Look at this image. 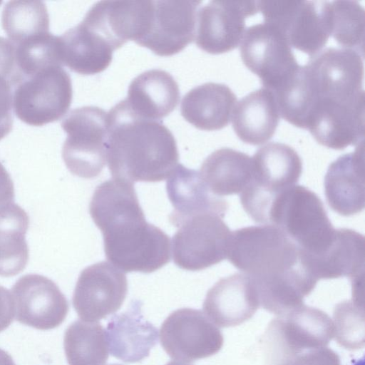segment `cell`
Returning <instances> with one entry per match:
<instances>
[{
    "mask_svg": "<svg viewBox=\"0 0 365 365\" xmlns=\"http://www.w3.org/2000/svg\"><path fill=\"white\" fill-rule=\"evenodd\" d=\"M1 2H2V1H0V4H1Z\"/></svg>",
    "mask_w": 365,
    "mask_h": 365,
    "instance_id": "f6af8a7d",
    "label": "cell"
},
{
    "mask_svg": "<svg viewBox=\"0 0 365 365\" xmlns=\"http://www.w3.org/2000/svg\"><path fill=\"white\" fill-rule=\"evenodd\" d=\"M166 365H189L181 362H176V361H170Z\"/></svg>",
    "mask_w": 365,
    "mask_h": 365,
    "instance_id": "b9f144b4",
    "label": "cell"
},
{
    "mask_svg": "<svg viewBox=\"0 0 365 365\" xmlns=\"http://www.w3.org/2000/svg\"><path fill=\"white\" fill-rule=\"evenodd\" d=\"M264 23L277 29L291 47L313 57L327 44L331 31V2L258 1Z\"/></svg>",
    "mask_w": 365,
    "mask_h": 365,
    "instance_id": "52a82bcc",
    "label": "cell"
},
{
    "mask_svg": "<svg viewBox=\"0 0 365 365\" xmlns=\"http://www.w3.org/2000/svg\"><path fill=\"white\" fill-rule=\"evenodd\" d=\"M240 56L245 66L259 78L263 88L272 93L291 81L300 67L283 35L264 22L245 30Z\"/></svg>",
    "mask_w": 365,
    "mask_h": 365,
    "instance_id": "8fae6325",
    "label": "cell"
},
{
    "mask_svg": "<svg viewBox=\"0 0 365 365\" xmlns=\"http://www.w3.org/2000/svg\"><path fill=\"white\" fill-rule=\"evenodd\" d=\"M237 96L226 85L209 82L192 88L183 97L180 111L197 129L217 130L231 120Z\"/></svg>",
    "mask_w": 365,
    "mask_h": 365,
    "instance_id": "4316f807",
    "label": "cell"
},
{
    "mask_svg": "<svg viewBox=\"0 0 365 365\" xmlns=\"http://www.w3.org/2000/svg\"><path fill=\"white\" fill-rule=\"evenodd\" d=\"M14 186L12 179L0 162V210L14 202Z\"/></svg>",
    "mask_w": 365,
    "mask_h": 365,
    "instance_id": "ab89813d",
    "label": "cell"
},
{
    "mask_svg": "<svg viewBox=\"0 0 365 365\" xmlns=\"http://www.w3.org/2000/svg\"><path fill=\"white\" fill-rule=\"evenodd\" d=\"M279 117L273 93L262 87L250 92L236 103L231 120L240 140L250 145H259L274 135Z\"/></svg>",
    "mask_w": 365,
    "mask_h": 365,
    "instance_id": "484cf974",
    "label": "cell"
},
{
    "mask_svg": "<svg viewBox=\"0 0 365 365\" xmlns=\"http://www.w3.org/2000/svg\"><path fill=\"white\" fill-rule=\"evenodd\" d=\"M89 212L106 258L120 270L151 273L170 262V237L145 220L133 182L113 178L98 185Z\"/></svg>",
    "mask_w": 365,
    "mask_h": 365,
    "instance_id": "6da1fadb",
    "label": "cell"
},
{
    "mask_svg": "<svg viewBox=\"0 0 365 365\" xmlns=\"http://www.w3.org/2000/svg\"><path fill=\"white\" fill-rule=\"evenodd\" d=\"M259 307L252 279L243 273L221 278L207 292L203 310L219 327L237 326L247 321Z\"/></svg>",
    "mask_w": 365,
    "mask_h": 365,
    "instance_id": "ffe728a7",
    "label": "cell"
},
{
    "mask_svg": "<svg viewBox=\"0 0 365 365\" xmlns=\"http://www.w3.org/2000/svg\"><path fill=\"white\" fill-rule=\"evenodd\" d=\"M142 302L133 300L126 311L113 315L106 329L110 354L126 363H136L148 357L158 342L157 328L145 319Z\"/></svg>",
    "mask_w": 365,
    "mask_h": 365,
    "instance_id": "7402d4cb",
    "label": "cell"
},
{
    "mask_svg": "<svg viewBox=\"0 0 365 365\" xmlns=\"http://www.w3.org/2000/svg\"><path fill=\"white\" fill-rule=\"evenodd\" d=\"M11 83L0 76V140L7 135L13 126V91Z\"/></svg>",
    "mask_w": 365,
    "mask_h": 365,
    "instance_id": "8d00e7d4",
    "label": "cell"
},
{
    "mask_svg": "<svg viewBox=\"0 0 365 365\" xmlns=\"http://www.w3.org/2000/svg\"><path fill=\"white\" fill-rule=\"evenodd\" d=\"M202 1H153V12L147 34L137 43L160 56L183 50L195 38Z\"/></svg>",
    "mask_w": 365,
    "mask_h": 365,
    "instance_id": "2e32d148",
    "label": "cell"
},
{
    "mask_svg": "<svg viewBox=\"0 0 365 365\" xmlns=\"http://www.w3.org/2000/svg\"><path fill=\"white\" fill-rule=\"evenodd\" d=\"M153 1H101L87 11L82 21L115 50L127 41L136 43L148 33Z\"/></svg>",
    "mask_w": 365,
    "mask_h": 365,
    "instance_id": "ac0fdd59",
    "label": "cell"
},
{
    "mask_svg": "<svg viewBox=\"0 0 365 365\" xmlns=\"http://www.w3.org/2000/svg\"><path fill=\"white\" fill-rule=\"evenodd\" d=\"M14 44L20 81L46 67L62 66L59 38L49 31Z\"/></svg>",
    "mask_w": 365,
    "mask_h": 365,
    "instance_id": "836d02e7",
    "label": "cell"
},
{
    "mask_svg": "<svg viewBox=\"0 0 365 365\" xmlns=\"http://www.w3.org/2000/svg\"><path fill=\"white\" fill-rule=\"evenodd\" d=\"M166 190L174 208L169 221L177 227L200 214L212 213L224 217L228 208L225 199L210 192L199 172L182 164L178 163L168 177Z\"/></svg>",
    "mask_w": 365,
    "mask_h": 365,
    "instance_id": "603a6c76",
    "label": "cell"
},
{
    "mask_svg": "<svg viewBox=\"0 0 365 365\" xmlns=\"http://www.w3.org/2000/svg\"><path fill=\"white\" fill-rule=\"evenodd\" d=\"M59 38L62 66L83 75H93L110 64L114 49L98 33L82 21Z\"/></svg>",
    "mask_w": 365,
    "mask_h": 365,
    "instance_id": "83f0119b",
    "label": "cell"
},
{
    "mask_svg": "<svg viewBox=\"0 0 365 365\" xmlns=\"http://www.w3.org/2000/svg\"><path fill=\"white\" fill-rule=\"evenodd\" d=\"M29 225L26 212L11 203L0 210V276L13 277L21 272L29 261L26 234Z\"/></svg>",
    "mask_w": 365,
    "mask_h": 365,
    "instance_id": "f546056e",
    "label": "cell"
},
{
    "mask_svg": "<svg viewBox=\"0 0 365 365\" xmlns=\"http://www.w3.org/2000/svg\"><path fill=\"white\" fill-rule=\"evenodd\" d=\"M324 193L329 207L342 216L361 212L365 203L364 143L332 162L324 177Z\"/></svg>",
    "mask_w": 365,
    "mask_h": 365,
    "instance_id": "44dd1931",
    "label": "cell"
},
{
    "mask_svg": "<svg viewBox=\"0 0 365 365\" xmlns=\"http://www.w3.org/2000/svg\"><path fill=\"white\" fill-rule=\"evenodd\" d=\"M160 341L171 359L190 363L217 353L223 345V336L202 311L182 308L165 319Z\"/></svg>",
    "mask_w": 365,
    "mask_h": 365,
    "instance_id": "4fadbf2b",
    "label": "cell"
},
{
    "mask_svg": "<svg viewBox=\"0 0 365 365\" xmlns=\"http://www.w3.org/2000/svg\"><path fill=\"white\" fill-rule=\"evenodd\" d=\"M109 365H121V364H109Z\"/></svg>",
    "mask_w": 365,
    "mask_h": 365,
    "instance_id": "ee69618b",
    "label": "cell"
},
{
    "mask_svg": "<svg viewBox=\"0 0 365 365\" xmlns=\"http://www.w3.org/2000/svg\"><path fill=\"white\" fill-rule=\"evenodd\" d=\"M222 219L205 213L182 222L172 240L174 263L182 269L199 271L227 259L232 232Z\"/></svg>",
    "mask_w": 365,
    "mask_h": 365,
    "instance_id": "7c38bea8",
    "label": "cell"
},
{
    "mask_svg": "<svg viewBox=\"0 0 365 365\" xmlns=\"http://www.w3.org/2000/svg\"><path fill=\"white\" fill-rule=\"evenodd\" d=\"M323 146L343 150L364 138V98L350 101H323L312 111L306 126Z\"/></svg>",
    "mask_w": 365,
    "mask_h": 365,
    "instance_id": "d6986e66",
    "label": "cell"
},
{
    "mask_svg": "<svg viewBox=\"0 0 365 365\" xmlns=\"http://www.w3.org/2000/svg\"><path fill=\"white\" fill-rule=\"evenodd\" d=\"M285 365H340V359L333 350L323 347L307 351Z\"/></svg>",
    "mask_w": 365,
    "mask_h": 365,
    "instance_id": "74e56055",
    "label": "cell"
},
{
    "mask_svg": "<svg viewBox=\"0 0 365 365\" xmlns=\"http://www.w3.org/2000/svg\"><path fill=\"white\" fill-rule=\"evenodd\" d=\"M266 225L280 229L308 257L324 253L333 243L336 232L321 199L299 185L274 198Z\"/></svg>",
    "mask_w": 365,
    "mask_h": 365,
    "instance_id": "277c9868",
    "label": "cell"
},
{
    "mask_svg": "<svg viewBox=\"0 0 365 365\" xmlns=\"http://www.w3.org/2000/svg\"><path fill=\"white\" fill-rule=\"evenodd\" d=\"M334 336L329 315L302 304L269 324L262 340L264 365H285L307 351L326 347Z\"/></svg>",
    "mask_w": 365,
    "mask_h": 365,
    "instance_id": "8992f818",
    "label": "cell"
},
{
    "mask_svg": "<svg viewBox=\"0 0 365 365\" xmlns=\"http://www.w3.org/2000/svg\"><path fill=\"white\" fill-rule=\"evenodd\" d=\"M49 23L47 8L41 1H10L1 14L2 27L14 43L49 31Z\"/></svg>",
    "mask_w": 365,
    "mask_h": 365,
    "instance_id": "1f68e13d",
    "label": "cell"
},
{
    "mask_svg": "<svg viewBox=\"0 0 365 365\" xmlns=\"http://www.w3.org/2000/svg\"><path fill=\"white\" fill-rule=\"evenodd\" d=\"M252 160V178L240 194V202L255 222L264 224L274 198L299 181L302 162L294 148L277 142L259 148Z\"/></svg>",
    "mask_w": 365,
    "mask_h": 365,
    "instance_id": "5b68a950",
    "label": "cell"
},
{
    "mask_svg": "<svg viewBox=\"0 0 365 365\" xmlns=\"http://www.w3.org/2000/svg\"><path fill=\"white\" fill-rule=\"evenodd\" d=\"M227 259L255 284L314 279L304 266L298 247L271 225L232 232Z\"/></svg>",
    "mask_w": 365,
    "mask_h": 365,
    "instance_id": "3957f363",
    "label": "cell"
},
{
    "mask_svg": "<svg viewBox=\"0 0 365 365\" xmlns=\"http://www.w3.org/2000/svg\"><path fill=\"white\" fill-rule=\"evenodd\" d=\"M63 346L68 365H104L108 359L106 330L98 322H73L65 331Z\"/></svg>",
    "mask_w": 365,
    "mask_h": 365,
    "instance_id": "4dcf8cb0",
    "label": "cell"
},
{
    "mask_svg": "<svg viewBox=\"0 0 365 365\" xmlns=\"http://www.w3.org/2000/svg\"><path fill=\"white\" fill-rule=\"evenodd\" d=\"M61 127L67 133L62 158L69 171L80 178L98 176L107 161L108 113L96 106L71 110Z\"/></svg>",
    "mask_w": 365,
    "mask_h": 365,
    "instance_id": "ba28073f",
    "label": "cell"
},
{
    "mask_svg": "<svg viewBox=\"0 0 365 365\" xmlns=\"http://www.w3.org/2000/svg\"><path fill=\"white\" fill-rule=\"evenodd\" d=\"M199 174L216 196L240 194L252 180V160L245 153L222 148L207 157Z\"/></svg>",
    "mask_w": 365,
    "mask_h": 365,
    "instance_id": "f1b7e54d",
    "label": "cell"
},
{
    "mask_svg": "<svg viewBox=\"0 0 365 365\" xmlns=\"http://www.w3.org/2000/svg\"><path fill=\"white\" fill-rule=\"evenodd\" d=\"M0 365H16L12 357L1 349H0Z\"/></svg>",
    "mask_w": 365,
    "mask_h": 365,
    "instance_id": "60d3db41",
    "label": "cell"
},
{
    "mask_svg": "<svg viewBox=\"0 0 365 365\" xmlns=\"http://www.w3.org/2000/svg\"><path fill=\"white\" fill-rule=\"evenodd\" d=\"M334 329L336 341L343 347L356 350L364 345V303L345 300L334 308Z\"/></svg>",
    "mask_w": 365,
    "mask_h": 365,
    "instance_id": "e575fe53",
    "label": "cell"
},
{
    "mask_svg": "<svg viewBox=\"0 0 365 365\" xmlns=\"http://www.w3.org/2000/svg\"><path fill=\"white\" fill-rule=\"evenodd\" d=\"M356 365H363V361H361V362H358V364H356Z\"/></svg>",
    "mask_w": 365,
    "mask_h": 365,
    "instance_id": "7bdbcfd3",
    "label": "cell"
},
{
    "mask_svg": "<svg viewBox=\"0 0 365 365\" xmlns=\"http://www.w3.org/2000/svg\"><path fill=\"white\" fill-rule=\"evenodd\" d=\"M331 36L343 48L364 57L365 11L357 1H331Z\"/></svg>",
    "mask_w": 365,
    "mask_h": 365,
    "instance_id": "d6a6232c",
    "label": "cell"
},
{
    "mask_svg": "<svg viewBox=\"0 0 365 365\" xmlns=\"http://www.w3.org/2000/svg\"><path fill=\"white\" fill-rule=\"evenodd\" d=\"M107 113V161L113 178L153 182L168 178L179 160L170 130L160 120L135 115L123 100Z\"/></svg>",
    "mask_w": 365,
    "mask_h": 365,
    "instance_id": "7a4b0ae2",
    "label": "cell"
},
{
    "mask_svg": "<svg viewBox=\"0 0 365 365\" xmlns=\"http://www.w3.org/2000/svg\"><path fill=\"white\" fill-rule=\"evenodd\" d=\"M363 235L348 228L336 229L331 245L322 255L302 259L318 281L349 277L351 282L364 278L365 245Z\"/></svg>",
    "mask_w": 365,
    "mask_h": 365,
    "instance_id": "cb8c5ba5",
    "label": "cell"
},
{
    "mask_svg": "<svg viewBox=\"0 0 365 365\" xmlns=\"http://www.w3.org/2000/svg\"><path fill=\"white\" fill-rule=\"evenodd\" d=\"M128 292L125 274L108 262L83 269L72 299L78 316L85 322L106 318L120 309Z\"/></svg>",
    "mask_w": 365,
    "mask_h": 365,
    "instance_id": "5bb4252c",
    "label": "cell"
},
{
    "mask_svg": "<svg viewBox=\"0 0 365 365\" xmlns=\"http://www.w3.org/2000/svg\"><path fill=\"white\" fill-rule=\"evenodd\" d=\"M363 61L353 50L334 47L310 58L303 69L313 100L312 109L320 99L349 101L364 96Z\"/></svg>",
    "mask_w": 365,
    "mask_h": 365,
    "instance_id": "30bf717a",
    "label": "cell"
},
{
    "mask_svg": "<svg viewBox=\"0 0 365 365\" xmlns=\"http://www.w3.org/2000/svg\"><path fill=\"white\" fill-rule=\"evenodd\" d=\"M179 99L178 84L173 77L165 71L152 69L131 81L123 101L135 115L160 120L177 107Z\"/></svg>",
    "mask_w": 365,
    "mask_h": 365,
    "instance_id": "d4e9b609",
    "label": "cell"
},
{
    "mask_svg": "<svg viewBox=\"0 0 365 365\" xmlns=\"http://www.w3.org/2000/svg\"><path fill=\"white\" fill-rule=\"evenodd\" d=\"M73 97L71 78L61 66H51L24 77L13 91V109L24 123L41 126L61 119Z\"/></svg>",
    "mask_w": 365,
    "mask_h": 365,
    "instance_id": "9c48e42d",
    "label": "cell"
},
{
    "mask_svg": "<svg viewBox=\"0 0 365 365\" xmlns=\"http://www.w3.org/2000/svg\"><path fill=\"white\" fill-rule=\"evenodd\" d=\"M15 306L9 291L0 285V332L5 330L13 322Z\"/></svg>",
    "mask_w": 365,
    "mask_h": 365,
    "instance_id": "f35d334b",
    "label": "cell"
},
{
    "mask_svg": "<svg viewBox=\"0 0 365 365\" xmlns=\"http://www.w3.org/2000/svg\"><path fill=\"white\" fill-rule=\"evenodd\" d=\"M0 76L9 81L12 87L20 81L15 44L2 36H0Z\"/></svg>",
    "mask_w": 365,
    "mask_h": 365,
    "instance_id": "d590c367",
    "label": "cell"
},
{
    "mask_svg": "<svg viewBox=\"0 0 365 365\" xmlns=\"http://www.w3.org/2000/svg\"><path fill=\"white\" fill-rule=\"evenodd\" d=\"M259 11L255 1L213 0L200 8L195 43L211 54H221L238 46L245 31V19Z\"/></svg>",
    "mask_w": 365,
    "mask_h": 365,
    "instance_id": "9a60e30c",
    "label": "cell"
},
{
    "mask_svg": "<svg viewBox=\"0 0 365 365\" xmlns=\"http://www.w3.org/2000/svg\"><path fill=\"white\" fill-rule=\"evenodd\" d=\"M16 320L39 330L56 328L65 320L68 302L57 284L49 278L28 274L13 285Z\"/></svg>",
    "mask_w": 365,
    "mask_h": 365,
    "instance_id": "e0dca14e",
    "label": "cell"
}]
</instances>
